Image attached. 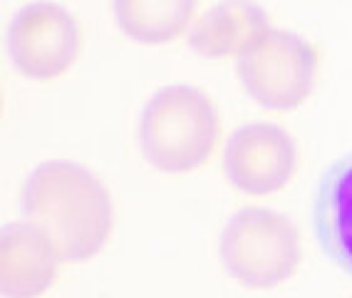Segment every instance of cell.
<instances>
[{
	"label": "cell",
	"mask_w": 352,
	"mask_h": 298,
	"mask_svg": "<svg viewBox=\"0 0 352 298\" xmlns=\"http://www.w3.org/2000/svg\"><path fill=\"white\" fill-rule=\"evenodd\" d=\"M315 234L322 251L352 273V154L325 171L315 197Z\"/></svg>",
	"instance_id": "9c48e42d"
},
{
	"label": "cell",
	"mask_w": 352,
	"mask_h": 298,
	"mask_svg": "<svg viewBox=\"0 0 352 298\" xmlns=\"http://www.w3.org/2000/svg\"><path fill=\"white\" fill-rule=\"evenodd\" d=\"M8 50L15 67L30 80L63 77L80 57V20L57 3H30L10 20Z\"/></svg>",
	"instance_id": "5b68a950"
},
{
	"label": "cell",
	"mask_w": 352,
	"mask_h": 298,
	"mask_svg": "<svg viewBox=\"0 0 352 298\" xmlns=\"http://www.w3.org/2000/svg\"><path fill=\"white\" fill-rule=\"evenodd\" d=\"M23 211L60 248L65 264L102 254L114 231V202L97 174L75 162H43L23 189Z\"/></svg>",
	"instance_id": "6da1fadb"
},
{
	"label": "cell",
	"mask_w": 352,
	"mask_h": 298,
	"mask_svg": "<svg viewBox=\"0 0 352 298\" xmlns=\"http://www.w3.org/2000/svg\"><path fill=\"white\" fill-rule=\"evenodd\" d=\"M219 251L233 281L268 291L298 271L302 242L298 226L285 214L265 206H243L223 226Z\"/></svg>",
	"instance_id": "3957f363"
},
{
	"label": "cell",
	"mask_w": 352,
	"mask_h": 298,
	"mask_svg": "<svg viewBox=\"0 0 352 298\" xmlns=\"http://www.w3.org/2000/svg\"><path fill=\"white\" fill-rule=\"evenodd\" d=\"M268 15L251 0H221L191 25L189 47L201 57H236L271 30Z\"/></svg>",
	"instance_id": "ba28073f"
},
{
	"label": "cell",
	"mask_w": 352,
	"mask_h": 298,
	"mask_svg": "<svg viewBox=\"0 0 352 298\" xmlns=\"http://www.w3.org/2000/svg\"><path fill=\"white\" fill-rule=\"evenodd\" d=\"M300 152L293 134L273 122H251L228 137L223 171L241 194L268 197L296 179Z\"/></svg>",
	"instance_id": "8992f818"
},
{
	"label": "cell",
	"mask_w": 352,
	"mask_h": 298,
	"mask_svg": "<svg viewBox=\"0 0 352 298\" xmlns=\"http://www.w3.org/2000/svg\"><path fill=\"white\" fill-rule=\"evenodd\" d=\"M221 117L214 100L191 85H169L142 109L139 149L162 174H189L214 157Z\"/></svg>",
	"instance_id": "7a4b0ae2"
},
{
	"label": "cell",
	"mask_w": 352,
	"mask_h": 298,
	"mask_svg": "<svg viewBox=\"0 0 352 298\" xmlns=\"http://www.w3.org/2000/svg\"><path fill=\"white\" fill-rule=\"evenodd\" d=\"M60 248L35 224L18 222L0 234V288L6 298H40L60 276Z\"/></svg>",
	"instance_id": "52a82bcc"
},
{
	"label": "cell",
	"mask_w": 352,
	"mask_h": 298,
	"mask_svg": "<svg viewBox=\"0 0 352 298\" xmlns=\"http://www.w3.org/2000/svg\"><path fill=\"white\" fill-rule=\"evenodd\" d=\"M199 0H114V20L139 45H166L189 30Z\"/></svg>",
	"instance_id": "30bf717a"
},
{
	"label": "cell",
	"mask_w": 352,
	"mask_h": 298,
	"mask_svg": "<svg viewBox=\"0 0 352 298\" xmlns=\"http://www.w3.org/2000/svg\"><path fill=\"white\" fill-rule=\"evenodd\" d=\"M245 92L265 109L293 112L308 100L318 83L320 52L310 40L285 28H271L251 50L239 57Z\"/></svg>",
	"instance_id": "277c9868"
}]
</instances>
